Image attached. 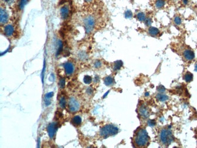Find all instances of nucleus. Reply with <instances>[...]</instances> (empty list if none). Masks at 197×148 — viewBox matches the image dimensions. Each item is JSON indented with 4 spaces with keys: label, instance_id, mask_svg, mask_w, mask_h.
Wrapping results in <instances>:
<instances>
[{
    "label": "nucleus",
    "instance_id": "obj_1",
    "mask_svg": "<svg viewBox=\"0 0 197 148\" xmlns=\"http://www.w3.org/2000/svg\"><path fill=\"white\" fill-rule=\"evenodd\" d=\"M134 141L138 147H145L149 144L150 138L147 131L144 129H140L135 136Z\"/></svg>",
    "mask_w": 197,
    "mask_h": 148
},
{
    "label": "nucleus",
    "instance_id": "obj_2",
    "mask_svg": "<svg viewBox=\"0 0 197 148\" xmlns=\"http://www.w3.org/2000/svg\"><path fill=\"white\" fill-rule=\"evenodd\" d=\"M160 141L163 145L168 146L174 141V136H173L172 132L170 130L167 129H163L161 131L160 134Z\"/></svg>",
    "mask_w": 197,
    "mask_h": 148
},
{
    "label": "nucleus",
    "instance_id": "obj_3",
    "mask_svg": "<svg viewBox=\"0 0 197 148\" xmlns=\"http://www.w3.org/2000/svg\"><path fill=\"white\" fill-rule=\"evenodd\" d=\"M118 132V129L116 126L112 124H107L103 126L100 129V134L104 138L116 135Z\"/></svg>",
    "mask_w": 197,
    "mask_h": 148
},
{
    "label": "nucleus",
    "instance_id": "obj_4",
    "mask_svg": "<svg viewBox=\"0 0 197 148\" xmlns=\"http://www.w3.org/2000/svg\"><path fill=\"white\" fill-rule=\"evenodd\" d=\"M95 18L92 16H88L84 20V25L86 34H90L95 27Z\"/></svg>",
    "mask_w": 197,
    "mask_h": 148
},
{
    "label": "nucleus",
    "instance_id": "obj_5",
    "mask_svg": "<svg viewBox=\"0 0 197 148\" xmlns=\"http://www.w3.org/2000/svg\"><path fill=\"white\" fill-rule=\"evenodd\" d=\"M69 109L71 112H76L79 110L80 108V103L77 99L74 97H71L69 99L68 103Z\"/></svg>",
    "mask_w": 197,
    "mask_h": 148
},
{
    "label": "nucleus",
    "instance_id": "obj_6",
    "mask_svg": "<svg viewBox=\"0 0 197 148\" xmlns=\"http://www.w3.org/2000/svg\"><path fill=\"white\" fill-rule=\"evenodd\" d=\"M58 125L56 123H50L47 126V132L50 138H53L58 129Z\"/></svg>",
    "mask_w": 197,
    "mask_h": 148
},
{
    "label": "nucleus",
    "instance_id": "obj_7",
    "mask_svg": "<svg viewBox=\"0 0 197 148\" xmlns=\"http://www.w3.org/2000/svg\"><path fill=\"white\" fill-rule=\"evenodd\" d=\"M64 69L66 74L67 75H70L73 73L75 70L74 66L73 64L70 62H66L64 64Z\"/></svg>",
    "mask_w": 197,
    "mask_h": 148
},
{
    "label": "nucleus",
    "instance_id": "obj_8",
    "mask_svg": "<svg viewBox=\"0 0 197 148\" xmlns=\"http://www.w3.org/2000/svg\"><path fill=\"white\" fill-rule=\"evenodd\" d=\"M9 18V15L7 11L4 9L1 8L0 11V21L1 24H5L7 22Z\"/></svg>",
    "mask_w": 197,
    "mask_h": 148
},
{
    "label": "nucleus",
    "instance_id": "obj_9",
    "mask_svg": "<svg viewBox=\"0 0 197 148\" xmlns=\"http://www.w3.org/2000/svg\"><path fill=\"white\" fill-rule=\"evenodd\" d=\"M69 8L67 6H64L61 8L60 9V15L62 18L63 20H66L69 16Z\"/></svg>",
    "mask_w": 197,
    "mask_h": 148
},
{
    "label": "nucleus",
    "instance_id": "obj_10",
    "mask_svg": "<svg viewBox=\"0 0 197 148\" xmlns=\"http://www.w3.org/2000/svg\"><path fill=\"white\" fill-rule=\"evenodd\" d=\"M183 55L184 58L188 61L192 60L195 58V53L190 49H186L184 51Z\"/></svg>",
    "mask_w": 197,
    "mask_h": 148
},
{
    "label": "nucleus",
    "instance_id": "obj_11",
    "mask_svg": "<svg viewBox=\"0 0 197 148\" xmlns=\"http://www.w3.org/2000/svg\"><path fill=\"white\" fill-rule=\"evenodd\" d=\"M139 113L143 118H147L149 115L148 109L145 106H141L139 108Z\"/></svg>",
    "mask_w": 197,
    "mask_h": 148
},
{
    "label": "nucleus",
    "instance_id": "obj_12",
    "mask_svg": "<svg viewBox=\"0 0 197 148\" xmlns=\"http://www.w3.org/2000/svg\"><path fill=\"white\" fill-rule=\"evenodd\" d=\"M4 32L5 35L7 37H10L13 35L14 32V27L13 25H6L4 29Z\"/></svg>",
    "mask_w": 197,
    "mask_h": 148
},
{
    "label": "nucleus",
    "instance_id": "obj_13",
    "mask_svg": "<svg viewBox=\"0 0 197 148\" xmlns=\"http://www.w3.org/2000/svg\"><path fill=\"white\" fill-rule=\"evenodd\" d=\"M149 34L151 35V36L155 37L157 36L159 34H160V30L157 28L154 27H151L149 29Z\"/></svg>",
    "mask_w": 197,
    "mask_h": 148
},
{
    "label": "nucleus",
    "instance_id": "obj_14",
    "mask_svg": "<svg viewBox=\"0 0 197 148\" xmlns=\"http://www.w3.org/2000/svg\"><path fill=\"white\" fill-rule=\"evenodd\" d=\"M81 122H82L81 118L78 115L75 116V117L72 119V123L75 126H80V125L81 124Z\"/></svg>",
    "mask_w": 197,
    "mask_h": 148
},
{
    "label": "nucleus",
    "instance_id": "obj_15",
    "mask_svg": "<svg viewBox=\"0 0 197 148\" xmlns=\"http://www.w3.org/2000/svg\"><path fill=\"white\" fill-rule=\"evenodd\" d=\"M104 84L106 86H110L114 84V80L112 76H109L105 78L104 80Z\"/></svg>",
    "mask_w": 197,
    "mask_h": 148
},
{
    "label": "nucleus",
    "instance_id": "obj_16",
    "mask_svg": "<svg viewBox=\"0 0 197 148\" xmlns=\"http://www.w3.org/2000/svg\"><path fill=\"white\" fill-rule=\"evenodd\" d=\"M63 49V42L61 40H59L57 43V55H59L61 53Z\"/></svg>",
    "mask_w": 197,
    "mask_h": 148
},
{
    "label": "nucleus",
    "instance_id": "obj_17",
    "mask_svg": "<svg viewBox=\"0 0 197 148\" xmlns=\"http://www.w3.org/2000/svg\"><path fill=\"white\" fill-rule=\"evenodd\" d=\"M156 97H157V99H158L159 101L162 102L166 101V100L168 99V97H167V95H164V94H162V93H159V94H158Z\"/></svg>",
    "mask_w": 197,
    "mask_h": 148
},
{
    "label": "nucleus",
    "instance_id": "obj_18",
    "mask_svg": "<svg viewBox=\"0 0 197 148\" xmlns=\"http://www.w3.org/2000/svg\"><path fill=\"white\" fill-rule=\"evenodd\" d=\"M184 79L186 82H190L193 80V75L190 72H187L184 76Z\"/></svg>",
    "mask_w": 197,
    "mask_h": 148
},
{
    "label": "nucleus",
    "instance_id": "obj_19",
    "mask_svg": "<svg viewBox=\"0 0 197 148\" xmlns=\"http://www.w3.org/2000/svg\"><path fill=\"white\" fill-rule=\"evenodd\" d=\"M165 5V0H157L155 2V6L158 9H161Z\"/></svg>",
    "mask_w": 197,
    "mask_h": 148
},
{
    "label": "nucleus",
    "instance_id": "obj_20",
    "mask_svg": "<svg viewBox=\"0 0 197 148\" xmlns=\"http://www.w3.org/2000/svg\"><path fill=\"white\" fill-rule=\"evenodd\" d=\"M123 66V62L120 60L116 61V62L114 63V69L115 71H117V70H119L121 67H122Z\"/></svg>",
    "mask_w": 197,
    "mask_h": 148
},
{
    "label": "nucleus",
    "instance_id": "obj_21",
    "mask_svg": "<svg viewBox=\"0 0 197 148\" xmlns=\"http://www.w3.org/2000/svg\"><path fill=\"white\" fill-rule=\"evenodd\" d=\"M137 18L139 21H145V20H146V15H145V14L143 12H139L138 13H137Z\"/></svg>",
    "mask_w": 197,
    "mask_h": 148
},
{
    "label": "nucleus",
    "instance_id": "obj_22",
    "mask_svg": "<svg viewBox=\"0 0 197 148\" xmlns=\"http://www.w3.org/2000/svg\"><path fill=\"white\" fill-rule=\"evenodd\" d=\"M27 1H28V0H20L18 6H19V8H20V10L23 9V8L26 5V4L27 3Z\"/></svg>",
    "mask_w": 197,
    "mask_h": 148
},
{
    "label": "nucleus",
    "instance_id": "obj_23",
    "mask_svg": "<svg viewBox=\"0 0 197 148\" xmlns=\"http://www.w3.org/2000/svg\"><path fill=\"white\" fill-rule=\"evenodd\" d=\"M59 106H60L61 108H63V109L65 108L66 106V100L65 98L64 97L61 98L60 99H59Z\"/></svg>",
    "mask_w": 197,
    "mask_h": 148
},
{
    "label": "nucleus",
    "instance_id": "obj_24",
    "mask_svg": "<svg viewBox=\"0 0 197 148\" xmlns=\"http://www.w3.org/2000/svg\"><path fill=\"white\" fill-rule=\"evenodd\" d=\"M92 77L91 76H89V75H86L84 78V82L86 84H90L92 82Z\"/></svg>",
    "mask_w": 197,
    "mask_h": 148
},
{
    "label": "nucleus",
    "instance_id": "obj_25",
    "mask_svg": "<svg viewBox=\"0 0 197 148\" xmlns=\"http://www.w3.org/2000/svg\"><path fill=\"white\" fill-rule=\"evenodd\" d=\"M65 85H66L65 79L62 78H61L59 81V86L61 88H64Z\"/></svg>",
    "mask_w": 197,
    "mask_h": 148
},
{
    "label": "nucleus",
    "instance_id": "obj_26",
    "mask_svg": "<svg viewBox=\"0 0 197 148\" xmlns=\"http://www.w3.org/2000/svg\"><path fill=\"white\" fill-rule=\"evenodd\" d=\"M181 22H182V21H181V19L180 18V17H179V16L175 17V18H174V23H175V25H180L181 24Z\"/></svg>",
    "mask_w": 197,
    "mask_h": 148
},
{
    "label": "nucleus",
    "instance_id": "obj_27",
    "mask_svg": "<svg viewBox=\"0 0 197 148\" xmlns=\"http://www.w3.org/2000/svg\"><path fill=\"white\" fill-rule=\"evenodd\" d=\"M79 58L80 60H85L87 58V55L85 52H81L79 54Z\"/></svg>",
    "mask_w": 197,
    "mask_h": 148
},
{
    "label": "nucleus",
    "instance_id": "obj_28",
    "mask_svg": "<svg viewBox=\"0 0 197 148\" xmlns=\"http://www.w3.org/2000/svg\"><path fill=\"white\" fill-rule=\"evenodd\" d=\"M125 17L126 18H131L132 17V13L130 11H127L125 12Z\"/></svg>",
    "mask_w": 197,
    "mask_h": 148
},
{
    "label": "nucleus",
    "instance_id": "obj_29",
    "mask_svg": "<svg viewBox=\"0 0 197 148\" xmlns=\"http://www.w3.org/2000/svg\"><path fill=\"white\" fill-rule=\"evenodd\" d=\"M53 95V92H50L47 93L45 95V99H50V98H52Z\"/></svg>",
    "mask_w": 197,
    "mask_h": 148
},
{
    "label": "nucleus",
    "instance_id": "obj_30",
    "mask_svg": "<svg viewBox=\"0 0 197 148\" xmlns=\"http://www.w3.org/2000/svg\"><path fill=\"white\" fill-rule=\"evenodd\" d=\"M94 66H95V67H96V68H99V67H101V62L99 60H96V62H95V63H94Z\"/></svg>",
    "mask_w": 197,
    "mask_h": 148
},
{
    "label": "nucleus",
    "instance_id": "obj_31",
    "mask_svg": "<svg viewBox=\"0 0 197 148\" xmlns=\"http://www.w3.org/2000/svg\"><path fill=\"white\" fill-rule=\"evenodd\" d=\"M158 92H160V93H163L166 90V89H165V88L164 87V86H160L158 87Z\"/></svg>",
    "mask_w": 197,
    "mask_h": 148
},
{
    "label": "nucleus",
    "instance_id": "obj_32",
    "mask_svg": "<svg viewBox=\"0 0 197 148\" xmlns=\"http://www.w3.org/2000/svg\"><path fill=\"white\" fill-rule=\"evenodd\" d=\"M45 68H46V64L45 62H44V66H43V71H42V81H43V83L44 82V71H45Z\"/></svg>",
    "mask_w": 197,
    "mask_h": 148
},
{
    "label": "nucleus",
    "instance_id": "obj_33",
    "mask_svg": "<svg viewBox=\"0 0 197 148\" xmlns=\"http://www.w3.org/2000/svg\"><path fill=\"white\" fill-rule=\"evenodd\" d=\"M155 122L153 120H149L148 122V125L149 126H151V127H153V126H154L155 125Z\"/></svg>",
    "mask_w": 197,
    "mask_h": 148
},
{
    "label": "nucleus",
    "instance_id": "obj_34",
    "mask_svg": "<svg viewBox=\"0 0 197 148\" xmlns=\"http://www.w3.org/2000/svg\"><path fill=\"white\" fill-rule=\"evenodd\" d=\"M145 23H146V25H151V23H152V21H151V20L150 18L146 19Z\"/></svg>",
    "mask_w": 197,
    "mask_h": 148
},
{
    "label": "nucleus",
    "instance_id": "obj_35",
    "mask_svg": "<svg viewBox=\"0 0 197 148\" xmlns=\"http://www.w3.org/2000/svg\"><path fill=\"white\" fill-rule=\"evenodd\" d=\"M92 89H91V87H89L87 89V93L88 94H89V95H91V94H92Z\"/></svg>",
    "mask_w": 197,
    "mask_h": 148
},
{
    "label": "nucleus",
    "instance_id": "obj_36",
    "mask_svg": "<svg viewBox=\"0 0 197 148\" xmlns=\"http://www.w3.org/2000/svg\"><path fill=\"white\" fill-rule=\"evenodd\" d=\"M4 1L6 2H7V4H11L13 2L14 0H4Z\"/></svg>",
    "mask_w": 197,
    "mask_h": 148
},
{
    "label": "nucleus",
    "instance_id": "obj_37",
    "mask_svg": "<svg viewBox=\"0 0 197 148\" xmlns=\"http://www.w3.org/2000/svg\"><path fill=\"white\" fill-rule=\"evenodd\" d=\"M188 2H189V1H188V0H183V3L184 5L187 4Z\"/></svg>",
    "mask_w": 197,
    "mask_h": 148
},
{
    "label": "nucleus",
    "instance_id": "obj_38",
    "mask_svg": "<svg viewBox=\"0 0 197 148\" xmlns=\"http://www.w3.org/2000/svg\"><path fill=\"white\" fill-rule=\"evenodd\" d=\"M195 71L197 72V64H196V66H195Z\"/></svg>",
    "mask_w": 197,
    "mask_h": 148
},
{
    "label": "nucleus",
    "instance_id": "obj_39",
    "mask_svg": "<svg viewBox=\"0 0 197 148\" xmlns=\"http://www.w3.org/2000/svg\"><path fill=\"white\" fill-rule=\"evenodd\" d=\"M85 1H86V2H91V1H92V0H85Z\"/></svg>",
    "mask_w": 197,
    "mask_h": 148
},
{
    "label": "nucleus",
    "instance_id": "obj_40",
    "mask_svg": "<svg viewBox=\"0 0 197 148\" xmlns=\"http://www.w3.org/2000/svg\"><path fill=\"white\" fill-rule=\"evenodd\" d=\"M145 95H146V96H148V95H149V93L147 92L146 94H145Z\"/></svg>",
    "mask_w": 197,
    "mask_h": 148
}]
</instances>
